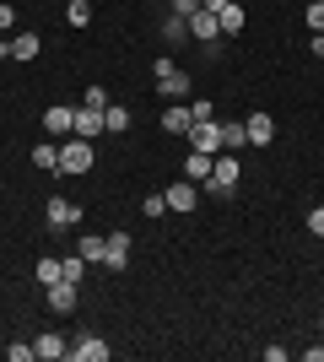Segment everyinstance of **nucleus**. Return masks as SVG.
Returning a JSON list of instances; mask_svg holds the SVG:
<instances>
[{
  "label": "nucleus",
  "instance_id": "obj_1",
  "mask_svg": "<svg viewBox=\"0 0 324 362\" xmlns=\"http://www.w3.org/2000/svg\"><path fill=\"white\" fill-rule=\"evenodd\" d=\"M238 173H244V168H238V151H216L211 179H205L200 189H205L211 200H232V189H238Z\"/></svg>",
  "mask_w": 324,
  "mask_h": 362
},
{
  "label": "nucleus",
  "instance_id": "obj_2",
  "mask_svg": "<svg viewBox=\"0 0 324 362\" xmlns=\"http://www.w3.org/2000/svg\"><path fill=\"white\" fill-rule=\"evenodd\" d=\"M189 151H205V157L227 151V141H222V124H216V119H195V124H189Z\"/></svg>",
  "mask_w": 324,
  "mask_h": 362
},
{
  "label": "nucleus",
  "instance_id": "obj_3",
  "mask_svg": "<svg viewBox=\"0 0 324 362\" xmlns=\"http://www.w3.org/2000/svg\"><path fill=\"white\" fill-rule=\"evenodd\" d=\"M152 76H157V87H162V98H189V76L179 71V65L162 54V60L152 65Z\"/></svg>",
  "mask_w": 324,
  "mask_h": 362
},
{
  "label": "nucleus",
  "instance_id": "obj_4",
  "mask_svg": "<svg viewBox=\"0 0 324 362\" xmlns=\"http://www.w3.org/2000/svg\"><path fill=\"white\" fill-rule=\"evenodd\" d=\"M87 168H92V141L65 136V146H60V173H87Z\"/></svg>",
  "mask_w": 324,
  "mask_h": 362
},
{
  "label": "nucleus",
  "instance_id": "obj_5",
  "mask_svg": "<svg viewBox=\"0 0 324 362\" xmlns=\"http://www.w3.org/2000/svg\"><path fill=\"white\" fill-rule=\"evenodd\" d=\"M189 38H195L200 49H216V44H222V22H216V16L200 6V11L189 16Z\"/></svg>",
  "mask_w": 324,
  "mask_h": 362
},
{
  "label": "nucleus",
  "instance_id": "obj_6",
  "mask_svg": "<svg viewBox=\"0 0 324 362\" xmlns=\"http://www.w3.org/2000/svg\"><path fill=\"white\" fill-rule=\"evenodd\" d=\"M200 6L222 22V38H232V33L244 28V6H238V0H200Z\"/></svg>",
  "mask_w": 324,
  "mask_h": 362
},
{
  "label": "nucleus",
  "instance_id": "obj_7",
  "mask_svg": "<svg viewBox=\"0 0 324 362\" xmlns=\"http://www.w3.org/2000/svg\"><path fill=\"white\" fill-rule=\"evenodd\" d=\"M65 357H71V362H108V341H103V335H76Z\"/></svg>",
  "mask_w": 324,
  "mask_h": 362
},
{
  "label": "nucleus",
  "instance_id": "obj_8",
  "mask_svg": "<svg viewBox=\"0 0 324 362\" xmlns=\"http://www.w3.org/2000/svg\"><path fill=\"white\" fill-rule=\"evenodd\" d=\"M162 195H168V211H195V206H200V184H189V179H179V184H168V189H162Z\"/></svg>",
  "mask_w": 324,
  "mask_h": 362
},
{
  "label": "nucleus",
  "instance_id": "obj_9",
  "mask_svg": "<svg viewBox=\"0 0 324 362\" xmlns=\"http://www.w3.org/2000/svg\"><path fill=\"white\" fill-rule=\"evenodd\" d=\"M103 265L108 271H124V265H130V233H103Z\"/></svg>",
  "mask_w": 324,
  "mask_h": 362
},
{
  "label": "nucleus",
  "instance_id": "obj_10",
  "mask_svg": "<svg viewBox=\"0 0 324 362\" xmlns=\"http://www.w3.org/2000/svg\"><path fill=\"white\" fill-rule=\"evenodd\" d=\"M44 130L49 136H76V108H65V103H54V108H44Z\"/></svg>",
  "mask_w": 324,
  "mask_h": 362
},
{
  "label": "nucleus",
  "instance_id": "obj_11",
  "mask_svg": "<svg viewBox=\"0 0 324 362\" xmlns=\"http://www.w3.org/2000/svg\"><path fill=\"white\" fill-rule=\"evenodd\" d=\"M44 216H49V227L60 233V227H76V222H81V206H71L65 195H54V200L44 206Z\"/></svg>",
  "mask_w": 324,
  "mask_h": 362
},
{
  "label": "nucleus",
  "instance_id": "obj_12",
  "mask_svg": "<svg viewBox=\"0 0 324 362\" xmlns=\"http://www.w3.org/2000/svg\"><path fill=\"white\" fill-rule=\"evenodd\" d=\"M65 351H71V341L54 330H44L38 341H32V357H44V362H65Z\"/></svg>",
  "mask_w": 324,
  "mask_h": 362
},
{
  "label": "nucleus",
  "instance_id": "obj_13",
  "mask_svg": "<svg viewBox=\"0 0 324 362\" xmlns=\"http://www.w3.org/2000/svg\"><path fill=\"white\" fill-rule=\"evenodd\" d=\"M244 130H248V146H270V141H276V119H270V114H248Z\"/></svg>",
  "mask_w": 324,
  "mask_h": 362
},
{
  "label": "nucleus",
  "instance_id": "obj_14",
  "mask_svg": "<svg viewBox=\"0 0 324 362\" xmlns=\"http://www.w3.org/2000/svg\"><path fill=\"white\" fill-rule=\"evenodd\" d=\"M76 136H81V141L108 136V130H103V108H92V103H81V108H76Z\"/></svg>",
  "mask_w": 324,
  "mask_h": 362
},
{
  "label": "nucleus",
  "instance_id": "obj_15",
  "mask_svg": "<svg viewBox=\"0 0 324 362\" xmlns=\"http://www.w3.org/2000/svg\"><path fill=\"white\" fill-rule=\"evenodd\" d=\"M49 308L54 314H76V281H49Z\"/></svg>",
  "mask_w": 324,
  "mask_h": 362
},
{
  "label": "nucleus",
  "instance_id": "obj_16",
  "mask_svg": "<svg viewBox=\"0 0 324 362\" xmlns=\"http://www.w3.org/2000/svg\"><path fill=\"white\" fill-rule=\"evenodd\" d=\"M189 124H195L189 103H179V108H168V114H162V130H168V136H189Z\"/></svg>",
  "mask_w": 324,
  "mask_h": 362
},
{
  "label": "nucleus",
  "instance_id": "obj_17",
  "mask_svg": "<svg viewBox=\"0 0 324 362\" xmlns=\"http://www.w3.org/2000/svg\"><path fill=\"white\" fill-rule=\"evenodd\" d=\"M211 163H216V157L189 151V157H184V179H189V184H205V179H211Z\"/></svg>",
  "mask_w": 324,
  "mask_h": 362
},
{
  "label": "nucleus",
  "instance_id": "obj_18",
  "mask_svg": "<svg viewBox=\"0 0 324 362\" xmlns=\"http://www.w3.org/2000/svg\"><path fill=\"white\" fill-rule=\"evenodd\" d=\"M38 49H44L38 33H16V38H11V60H38Z\"/></svg>",
  "mask_w": 324,
  "mask_h": 362
},
{
  "label": "nucleus",
  "instance_id": "obj_19",
  "mask_svg": "<svg viewBox=\"0 0 324 362\" xmlns=\"http://www.w3.org/2000/svg\"><path fill=\"white\" fill-rule=\"evenodd\" d=\"M103 130H108V136L130 130V108H124V103H108V108H103Z\"/></svg>",
  "mask_w": 324,
  "mask_h": 362
},
{
  "label": "nucleus",
  "instance_id": "obj_20",
  "mask_svg": "<svg viewBox=\"0 0 324 362\" xmlns=\"http://www.w3.org/2000/svg\"><path fill=\"white\" fill-rule=\"evenodd\" d=\"M76 255L87 259V265H92V259H97V265H103V233H87V238L76 243Z\"/></svg>",
  "mask_w": 324,
  "mask_h": 362
},
{
  "label": "nucleus",
  "instance_id": "obj_21",
  "mask_svg": "<svg viewBox=\"0 0 324 362\" xmlns=\"http://www.w3.org/2000/svg\"><path fill=\"white\" fill-rule=\"evenodd\" d=\"M162 38H168V44H184V38H189V16H173V11H168V22H162Z\"/></svg>",
  "mask_w": 324,
  "mask_h": 362
},
{
  "label": "nucleus",
  "instance_id": "obj_22",
  "mask_svg": "<svg viewBox=\"0 0 324 362\" xmlns=\"http://www.w3.org/2000/svg\"><path fill=\"white\" fill-rule=\"evenodd\" d=\"M81 276H87V259H81V255H65L60 259V281H76V287H81Z\"/></svg>",
  "mask_w": 324,
  "mask_h": 362
},
{
  "label": "nucleus",
  "instance_id": "obj_23",
  "mask_svg": "<svg viewBox=\"0 0 324 362\" xmlns=\"http://www.w3.org/2000/svg\"><path fill=\"white\" fill-rule=\"evenodd\" d=\"M32 163L38 168H60V146H54V141H38V146H32Z\"/></svg>",
  "mask_w": 324,
  "mask_h": 362
},
{
  "label": "nucleus",
  "instance_id": "obj_24",
  "mask_svg": "<svg viewBox=\"0 0 324 362\" xmlns=\"http://www.w3.org/2000/svg\"><path fill=\"white\" fill-rule=\"evenodd\" d=\"M65 22H71V28H87V22H92V6H87V0H71V6H65Z\"/></svg>",
  "mask_w": 324,
  "mask_h": 362
},
{
  "label": "nucleus",
  "instance_id": "obj_25",
  "mask_svg": "<svg viewBox=\"0 0 324 362\" xmlns=\"http://www.w3.org/2000/svg\"><path fill=\"white\" fill-rule=\"evenodd\" d=\"M222 141H227V151H244L248 146V130H244V124H222Z\"/></svg>",
  "mask_w": 324,
  "mask_h": 362
},
{
  "label": "nucleus",
  "instance_id": "obj_26",
  "mask_svg": "<svg viewBox=\"0 0 324 362\" xmlns=\"http://www.w3.org/2000/svg\"><path fill=\"white\" fill-rule=\"evenodd\" d=\"M38 281H44V287H49V281H60V259H38Z\"/></svg>",
  "mask_w": 324,
  "mask_h": 362
},
{
  "label": "nucleus",
  "instance_id": "obj_27",
  "mask_svg": "<svg viewBox=\"0 0 324 362\" xmlns=\"http://www.w3.org/2000/svg\"><path fill=\"white\" fill-rule=\"evenodd\" d=\"M168 11L173 16H195V11H200V0H168Z\"/></svg>",
  "mask_w": 324,
  "mask_h": 362
},
{
  "label": "nucleus",
  "instance_id": "obj_28",
  "mask_svg": "<svg viewBox=\"0 0 324 362\" xmlns=\"http://www.w3.org/2000/svg\"><path fill=\"white\" fill-rule=\"evenodd\" d=\"M146 216H168V195H146Z\"/></svg>",
  "mask_w": 324,
  "mask_h": 362
},
{
  "label": "nucleus",
  "instance_id": "obj_29",
  "mask_svg": "<svg viewBox=\"0 0 324 362\" xmlns=\"http://www.w3.org/2000/svg\"><path fill=\"white\" fill-rule=\"evenodd\" d=\"M6 357H11V362H32V346H28V341H16V346H6Z\"/></svg>",
  "mask_w": 324,
  "mask_h": 362
},
{
  "label": "nucleus",
  "instance_id": "obj_30",
  "mask_svg": "<svg viewBox=\"0 0 324 362\" xmlns=\"http://www.w3.org/2000/svg\"><path fill=\"white\" fill-rule=\"evenodd\" d=\"M308 28L324 33V0H313V6H308Z\"/></svg>",
  "mask_w": 324,
  "mask_h": 362
},
{
  "label": "nucleus",
  "instance_id": "obj_31",
  "mask_svg": "<svg viewBox=\"0 0 324 362\" xmlns=\"http://www.w3.org/2000/svg\"><path fill=\"white\" fill-rule=\"evenodd\" d=\"M308 233H313V238H324V206H313V211H308Z\"/></svg>",
  "mask_w": 324,
  "mask_h": 362
},
{
  "label": "nucleus",
  "instance_id": "obj_32",
  "mask_svg": "<svg viewBox=\"0 0 324 362\" xmlns=\"http://www.w3.org/2000/svg\"><path fill=\"white\" fill-rule=\"evenodd\" d=\"M81 103H92V108H108V92H103V87H87V98H81Z\"/></svg>",
  "mask_w": 324,
  "mask_h": 362
},
{
  "label": "nucleus",
  "instance_id": "obj_33",
  "mask_svg": "<svg viewBox=\"0 0 324 362\" xmlns=\"http://www.w3.org/2000/svg\"><path fill=\"white\" fill-rule=\"evenodd\" d=\"M11 22H16V11H11V0H0V33L11 28Z\"/></svg>",
  "mask_w": 324,
  "mask_h": 362
},
{
  "label": "nucleus",
  "instance_id": "obj_34",
  "mask_svg": "<svg viewBox=\"0 0 324 362\" xmlns=\"http://www.w3.org/2000/svg\"><path fill=\"white\" fill-rule=\"evenodd\" d=\"M303 362H324V346H308V351H303Z\"/></svg>",
  "mask_w": 324,
  "mask_h": 362
},
{
  "label": "nucleus",
  "instance_id": "obj_35",
  "mask_svg": "<svg viewBox=\"0 0 324 362\" xmlns=\"http://www.w3.org/2000/svg\"><path fill=\"white\" fill-rule=\"evenodd\" d=\"M308 44H313V54H319V60H324V33H313Z\"/></svg>",
  "mask_w": 324,
  "mask_h": 362
},
{
  "label": "nucleus",
  "instance_id": "obj_36",
  "mask_svg": "<svg viewBox=\"0 0 324 362\" xmlns=\"http://www.w3.org/2000/svg\"><path fill=\"white\" fill-rule=\"evenodd\" d=\"M319 330H324V319H319Z\"/></svg>",
  "mask_w": 324,
  "mask_h": 362
}]
</instances>
